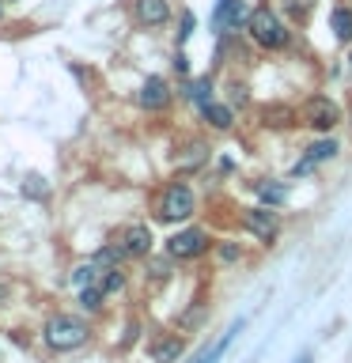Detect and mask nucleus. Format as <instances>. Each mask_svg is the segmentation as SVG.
I'll return each mask as SVG.
<instances>
[{"mask_svg":"<svg viewBox=\"0 0 352 363\" xmlns=\"http://www.w3.org/2000/svg\"><path fill=\"white\" fill-rule=\"evenodd\" d=\"M87 340V325L79 318H68V314H57L45 322V345L57 348V352H68V348H79Z\"/></svg>","mask_w":352,"mask_h":363,"instance_id":"1","label":"nucleus"},{"mask_svg":"<svg viewBox=\"0 0 352 363\" xmlns=\"http://www.w3.org/2000/svg\"><path fill=\"white\" fill-rule=\"evenodd\" d=\"M246 27H250V34H254V42L265 45V50H280V45L288 42V30H284V23L277 19L273 8H254Z\"/></svg>","mask_w":352,"mask_h":363,"instance_id":"2","label":"nucleus"},{"mask_svg":"<svg viewBox=\"0 0 352 363\" xmlns=\"http://www.w3.org/2000/svg\"><path fill=\"white\" fill-rule=\"evenodd\" d=\"M193 212V189L189 186H182V182H175L167 193H163V201H159V220H186V216Z\"/></svg>","mask_w":352,"mask_h":363,"instance_id":"3","label":"nucleus"},{"mask_svg":"<svg viewBox=\"0 0 352 363\" xmlns=\"http://www.w3.org/2000/svg\"><path fill=\"white\" fill-rule=\"evenodd\" d=\"M341 121V110H337V102H329V99H311L307 102V125L318 133H326V129H334V125Z\"/></svg>","mask_w":352,"mask_h":363,"instance_id":"4","label":"nucleus"},{"mask_svg":"<svg viewBox=\"0 0 352 363\" xmlns=\"http://www.w3.org/2000/svg\"><path fill=\"white\" fill-rule=\"evenodd\" d=\"M204 246H209V235H204L201 227H189V231H178V235L167 242L170 257H197Z\"/></svg>","mask_w":352,"mask_h":363,"instance_id":"5","label":"nucleus"},{"mask_svg":"<svg viewBox=\"0 0 352 363\" xmlns=\"http://www.w3.org/2000/svg\"><path fill=\"white\" fill-rule=\"evenodd\" d=\"M243 223H246V231L254 235V238H261V242H273L277 238V216H273L269 208H250L246 216H243Z\"/></svg>","mask_w":352,"mask_h":363,"instance_id":"6","label":"nucleus"},{"mask_svg":"<svg viewBox=\"0 0 352 363\" xmlns=\"http://www.w3.org/2000/svg\"><path fill=\"white\" fill-rule=\"evenodd\" d=\"M243 23H250V8L243 0H220V8H216V27L235 30V27H243Z\"/></svg>","mask_w":352,"mask_h":363,"instance_id":"7","label":"nucleus"},{"mask_svg":"<svg viewBox=\"0 0 352 363\" xmlns=\"http://www.w3.org/2000/svg\"><path fill=\"white\" fill-rule=\"evenodd\" d=\"M170 19V4L167 0H136V23L144 27H159V23Z\"/></svg>","mask_w":352,"mask_h":363,"instance_id":"8","label":"nucleus"},{"mask_svg":"<svg viewBox=\"0 0 352 363\" xmlns=\"http://www.w3.org/2000/svg\"><path fill=\"white\" fill-rule=\"evenodd\" d=\"M167 99H170V87H167V79H159V76H152L141 87V106L144 110H163Z\"/></svg>","mask_w":352,"mask_h":363,"instance_id":"9","label":"nucleus"},{"mask_svg":"<svg viewBox=\"0 0 352 363\" xmlns=\"http://www.w3.org/2000/svg\"><path fill=\"white\" fill-rule=\"evenodd\" d=\"M121 250H125V254H133V257H144L148 250H152V235H148V227L144 223L129 227V231L121 235Z\"/></svg>","mask_w":352,"mask_h":363,"instance_id":"10","label":"nucleus"},{"mask_svg":"<svg viewBox=\"0 0 352 363\" xmlns=\"http://www.w3.org/2000/svg\"><path fill=\"white\" fill-rule=\"evenodd\" d=\"M258 201L261 204H284V201H288V186H284V182H261V186H258Z\"/></svg>","mask_w":352,"mask_h":363,"instance_id":"11","label":"nucleus"},{"mask_svg":"<svg viewBox=\"0 0 352 363\" xmlns=\"http://www.w3.org/2000/svg\"><path fill=\"white\" fill-rule=\"evenodd\" d=\"M95 284H99V288L110 295V291H121V288H125V277H121V272L114 269V265H99V277H95Z\"/></svg>","mask_w":352,"mask_h":363,"instance_id":"12","label":"nucleus"},{"mask_svg":"<svg viewBox=\"0 0 352 363\" xmlns=\"http://www.w3.org/2000/svg\"><path fill=\"white\" fill-rule=\"evenodd\" d=\"M238 329H243V322H235V325H231V333H224V337L216 340V345H212L209 352H204V356H197V359H193V363H220V356H224V348H227V345H231V340H235V333H238Z\"/></svg>","mask_w":352,"mask_h":363,"instance_id":"13","label":"nucleus"},{"mask_svg":"<svg viewBox=\"0 0 352 363\" xmlns=\"http://www.w3.org/2000/svg\"><path fill=\"white\" fill-rule=\"evenodd\" d=\"M334 34H337V42H352V11L348 8H334Z\"/></svg>","mask_w":352,"mask_h":363,"instance_id":"14","label":"nucleus"},{"mask_svg":"<svg viewBox=\"0 0 352 363\" xmlns=\"http://www.w3.org/2000/svg\"><path fill=\"white\" fill-rule=\"evenodd\" d=\"M204 118H209V125H216V129H231V106H224V102H209V106H204Z\"/></svg>","mask_w":352,"mask_h":363,"instance_id":"15","label":"nucleus"},{"mask_svg":"<svg viewBox=\"0 0 352 363\" xmlns=\"http://www.w3.org/2000/svg\"><path fill=\"white\" fill-rule=\"evenodd\" d=\"M261 121H265L269 129H284V125H292V110L288 106H265L261 110Z\"/></svg>","mask_w":352,"mask_h":363,"instance_id":"16","label":"nucleus"},{"mask_svg":"<svg viewBox=\"0 0 352 363\" xmlns=\"http://www.w3.org/2000/svg\"><path fill=\"white\" fill-rule=\"evenodd\" d=\"M334 155H337V144L334 140H318V144L307 147V159H311V163H322V159H334Z\"/></svg>","mask_w":352,"mask_h":363,"instance_id":"17","label":"nucleus"},{"mask_svg":"<svg viewBox=\"0 0 352 363\" xmlns=\"http://www.w3.org/2000/svg\"><path fill=\"white\" fill-rule=\"evenodd\" d=\"M102 295H106V291H102L99 284H91V288L79 291V303H84V311H99V306H102Z\"/></svg>","mask_w":352,"mask_h":363,"instance_id":"18","label":"nucleus"},{"mask_svg":"<svg viewBox=\"0 0 352 363\" xmlns=\"http://www.w3.org/2000/svg\"><path fill=\"white\" fill-rule=\"evenodd\" d=\"M209 91H212L209 79H193V84H189V99H193V102H197V106L204 110V106H209Z\"/></svg>","mask_w":352,"mask_h":363,"instance_id":"19","label":"nucleus"},{"mask_svg":"<svg viewBox=\"0 0 352 363\" xmlns=\"http://www.w3.org/2000/svg\"><path fill=\"white\" fill-rule=\"evenodd\" d=\"M95 277H99V269H91V265H79V269L72 272V284H76L79 291H84V288H91V284H95Z\"/></svg>","mask_w":352,"mask_h":363,"instance_id":"20","label":"nucleus"},{"mask_svg":"<svg viewBox=\"0 0 352 363\" xmlns=\"http://www.w3.org/2000/svg\"><path fill=\"white\" fill-rule=\"evenodd\" d=\"M186 152H189V155L182 159V167H186V170H189V167H201L204 159H209V147H204V144H193V147H186Z\"/></svg>","mask_w":352,"mask_h":363,"instance_id":"21","label":"nucleus"},{"mask_svg":"<svg viewBox=\"0 0 352 363\" xmlns=\"http://www.w3.org/2000/svg\"><path fill=\"white\" fill-rule=\"evenodd\" d=\"M178 352H182V340H167V345L155 348V359H159V363H170V359L178 356Z\"/></svg>","mask_w":352,"mask_h":363,"instance_id":"22","label":"nucleus"},{"mask_svg":"<svg viewBox=\"0 0 352 363\" xmlns=\"http://www.w3.org/2000/svg\"><path fill=\"white\" fill-rule=\"evenodd\" d=\"M23 193H27V197H42V193H45V178L31 174V178H27V186H23Z\"/></svg>","mask_w":352,"mask_h":363,"instance_id":"23","label":"nucleus"},{"mask_svg":"<svg viewBox=\"0 0 352 363\" xmlns=\"http://www.w3.org/2000/svg\"><path fill=\"white\" fill-rule=\"evenodd\" d=\"M118 257H121V250H110V246H106V250H99V254H95V261H99V265H114Z\"/></svg>","mask_w":352,"mask_h":363,"instance_id":"24","label":"nucleus"},{"mask_svg":"<svg viewBox=\"0 0 352 363\" xmlns=\"http://www.w3.org/2000/svg\"><path fill=\"white\" fill-rule=\"evenodd\" d=\"M152 277L155 280H167L170 277V265H167V261H152Z\"/></svg>","mask_w":352,"mask_h":363,"instance_id":"25","label":"nucleus"},{"mask_svg":"<svg viewBox=\"0 0 352 363\" xmlns=\"http://www.w3.org/2000/svg\"><path fill=\"white\" fill-rule=\"evenodd\" d=\"M189 34H193V16H189V11H186V16H182V30H178V38L186 42Z\"/></svg>","mask_w":352,"mask_h":363,"instance_id":"26","label":"nucleus"},{"mask_svg":"<svg viewBox=\"0 0 352 363\" xmlns=\"http://www.w3.org/2000/svg\"><path fill=\"white\" fill-rule=\"evenodd\" d=\"M231 91H235V95H231V99H235V102H246V87H243V84H235V87H231Z\"/></svg>","mask_w":352,"mask_h":363,"instance_id":"27","label":"nucleus"},{"mask_svg":"<svg viewBox=\"0 0 352 363\" xmlns=\"http://www.w3.org/2000/svg\"><path fill=\"white\" fill-rule=\"evenodd\" d=\"M295 363H311V356H307V352H303V356H299V359H295Z\"/></svg>","mask_w":352,"mask_h":363,"instance_id":"28","label":"nucleus"}]
</instances>
